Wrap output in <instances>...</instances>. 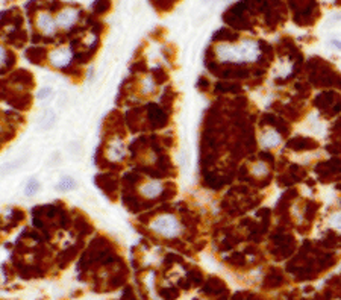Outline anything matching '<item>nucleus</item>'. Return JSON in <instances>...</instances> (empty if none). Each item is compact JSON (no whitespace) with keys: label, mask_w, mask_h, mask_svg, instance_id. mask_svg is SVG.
Returning <instances> with one entry per match:
<instances>
[{"label":"nucleus","mask_w":341,"mask_h":300,"mask_svg":"<svg viewBox=\"0 0 341 300\" xmlns=\"http://www.w3.org/2000/svg\"><path fill=\"white\" fill-rule=\"evenodd\" d=\"M164 191V185L159 181H149L140 187V194L146 199H155Z\"/></svg>","instance_id":"nucleus-8"},{"label":"nucleus","mask_w":341,"mask_h":300,"mask_svg":"<svg viewBox=\"0 0 341 300\" xmlns=\"http://www.w3.org/2000/svg\"><path fill=\"white\" fill-rule=\"evenodd\" d=\"M71 58H73V53L68 47L65 46H59L56 49H53L50 53H49V61L53 67L56 68H63V67H67L70 63H71Z\"/></svg>","instance_id":"nucleus-5"},{"label":"nucleus","mask_w":341,"mask_h":300,"mask_svg":"<svg viewBox=\"0 0 341 300\" xmlns=\"http://www.w3.org/2000/svg\"><path fill=\"white\" fill-rule=\"evenodd\" d=\"M40 190V182L37 181V179H31L27 184H26V188H24V194L27 197H32L35 196V194L38 193Z\"/></svg>","instance_id":"nucleus-14"},{"label":"nucleus","mask_w":341,"mask_h":300,"mask_svg":"<svg viewBox=\"0 0 341 300\" xmlns=\"http://www.w3.org/2000/svg\"><path fill=\"white\" fill-rule=\"evenodd\" d=\"M259 55L261 49L255 40H243L240 44L220 43L215 46V56L221 63H255Z\"/></svg>","instance_id":"nucleus-1"},{"label":"nucleus","mask_w":341,"mask_h":300,"mask_svg":"<svg viewBox=\"0 0 341 300\" xmlns=\"http://www.w3.org/2000/svg\"><path fill=\"white\" fill-rule=\"evenodd\" d=\"M75 187H76L75 179H71V177H68V176L63 177L61 181H59V182L56 184V190L61 191V193H68V191H71V190H75Z\"/></svg>","instance_id":"nucleus-13"},{"label":"nucleus","mask_w":341,"mask_h":300,"mask_svg":"<svg viewBox=\"0 0 341 300\" xmlns=\"http://www.w3.org/2000/svg\"><path fill=\"white\" fill-rule=\"evenodd\" d=\"M150 229L164 238H174L181 234V221L171 214H161L150 223Z\"/></svg>","instance_id":"nucleus-2"},{"label":"nucleus","mask_w":341,"mask_h":300,"mask_svg":"<svg viewBox=\"0 0 341 300\" xmlns=\"http://www.w3.org/2000/svg\"><path fill=\"white\" fill-rule=\"evenodd\" d=\"M6 59H8V52L3 46H0V67L6 64Z\"/></svg>","instance_id":"nucleus-18"},{"label":"nucleus","mask_w":341,"mask_h":300,"mask_svg":"<svg viewBox=\"0 0 341 300\" xmlns=\"http://www.w3.org/2000/svg\"><path fill=\"white\" fill-rule=\"evenodd\" d=\"M107 156L109 161H122L126 156V146L120 138H115L109 143L108 149H107Z\"/></svg>","instance_id":"nucleus-6"},{"label":"nucleus","mask_w":341,"mask_h":300,"mask_svg":"<svg viewBox=\"0 0 341 300\" xmlns=\"http://www.w3.org/2000/svg\"><path fill=\"white\" fill-rule=\"evenodd\" d=\"M50 94H52V89H50L49 86H46V88H41V89H40L38 94H37V97H38L40 100H44V99L50 97Z\"/></svg>","instance_id":"nucleus-17"},{"label":"nucleus","mask_w":341,"mask_h":300,"mask_svg":"<svg viewBox=\"0 0 341 300\" xmlns=\"http://www.w3.org/2000/svg\"><path fill=\"white\" fill-rule=\"evenodd\" d=\"M55 20H56V24H58L59 29H70V27L75 26L78 23V20H79V9L78 8H71V6L63 8L56 14Z\"/></svg>","instance_id":"nucleus-4"},{"label":"nucleus","mask_w":341,"mask_h":300,"mask_svg":"<svg viewBox=\"0 0 341 300\" xmlns=\"http://www.w3.org/2000/svg\"><path fill=\"white\" fill-rule=\"evenodd\" d=\"M56 120H58V117H56L55 111L53 109H46V111H43L40 114L37 122H38V126H40L41 130H49L56 125Z\"/></svg>","instance_id":"nucleus-9"},{"label":"nucleus","mask_w":341,"mask_h":300,"mask_svg":"<svg viewBox=\"0 0 341 300\" xmlns=\"http://www.w3.org/2000/svg\"><path fill=\"white\" fill-rule=\"evenodd\" d=\"M250 173L254 174L255 177H265L267 174L270 173V169H269V166H267L265 162H262V161H258V162H254L250 166Z\"/></svg>","instance_id":"nucleus-11"},{"label":"nucleus","mask_w":341,"mask_h":300,"mask_svg":"<svg viewBox=\"0 0 341 300\" xmlns=\"http://www.w3.org/2000/svg\"><path fill=\"white\" fill-rule=\"evenodd\" d=\"M140 91L144 96H150L155 93V81L150 76H146L140 82Z\"/></svg>","instance_id":"nucleus-12"},{"label":"nucleus","mask_w":341,"mask_h":300,"mask_svg":"<svg viewBox=\"0 0 341 300\" xmlns=\"http://www.w3.org/2000/svg\"><path fill=\"white\" fill-rule=\"evenodd\" d=\"M35 26H37L38 31H40L43 35H46V37L55 35L56 29H58L56 20L52 17V14L47 12V11H40V12L37 14V17H35Z\"/></svg>","instance_id":"nucleus-3"},{"label":"nucleus","mask_w":341,"mask_h":300,"mask_svg":"<svg viewBox=\"0 0 341 300\" xmlns=\"http://www.w3.org/2000/svg\"><path fill=\"white\" fill-rule=\"evenodd\" d=\"M26 161H27V156H23V158H19L16 161H11V162L3 164V166H0V176H6L14 170H19Z\"/></svg>","instance_id":"nucleus-10"},{"label":"nucleus","mask_w":341,"mask_h":300,"mask_svg":"<svg viewBox=\"0 0 341 300\" xmlns=\"http://www.w3.org/2000/svg\"><path fill=\"white\" fill-rule=\"evenodd\" d=\"M68 149H70V153L71 155H81L82 153V146L78 141L76 143H70Z\"/></svg>","instance_id":"nucleus-16"},{"label":"nucleus","mask_w":341,"mask_h":300,"mask_svg":"<svg viewBox=\"0 0 341 300\" xmlns=\"http://www.w3.org/2000/svg\"><path fill=\"white\" fill-rule=\"evenodd\" d=\"M280 141H282V138L275 129H265L259 137V143L264 149H275L280 144Z\"/></svg>","instance_id":"nucleus-7"},{"label":"nucleus","mask_w":341,"mask_h":300,"mask_svg":"<svg viewBox=\"0 0 341 300\" xmlns=\"http://www.w3.org/2000/svg\"><path fill=\"white\" fill-rule=\"evenodd\" d=\"M331 44H332V46H334L337 50H341V41H340V40H332Z\"/></svg>","instance_id":"nucleus-19"},{"label":"nucleus","mask_w":341,"mask_h":300,"mask_svg":"<svg viewBox=\"0 0 341 300\" xmlns=\"http://www.w3.org/2000/svg\"><path fill=\"white\" fill-rule=\"evenodd\" d=\"M331 21H332V23H335V21H341V12H340V14H335V16L331 19Z\"/></svg>","instance_id":"nucleus-20"},{"label":"nucleus","mask_w":341,"mask_h":300,"mask_svg":"<svg viewBox=\"0 0 341 300\" xmlns=\"http://www.w3.org/2000/svg\"><path fill=\"white\" fill-rule=\"evenodd\" d=\"M329 226H331L332 229H335L337 232L341 234V211L334 213V214L329 217Z\"/></svg>","instance_id":"nucleus-15"}]
</instances>
